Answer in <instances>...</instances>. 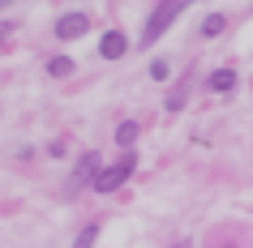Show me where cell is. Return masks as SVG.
<instances>
[{"label":"cell","mask_w":253,"mask_h":248,"mask_svg":"<svg viewBox=\"0 0 253 248\" xmlns=\"http://www.w3.org/2000/svg\"><path fill=\"white\" fill-rule=\"evenodd\" d=\"M180 13H185V4H180V0H163V4H155L150 17H146V26H142V39H137L133 47H155V43L176 26V17H180Z\"/></svg>","instance_id":"1"},{"label":"cell","mask_w":253,"mask_h":248,"mask_svg":"<svg viewBox=\"0 0 253 248\" xmlns=\"http://www.w3.org/2000/svg\"><path fill=\"white\" fill-rule=\"evenodd\" d=\"M99 171H103V158H99V150H86V154L78 158L73 176H69V184H65V197H78L82 188H94Z\"/></svg>","instance_id":"2"},{"label":"cell","mask_w":253,"mask_h":248,"mask_svg":"<svg viewBox=\"0 0 253 248\" xmlns=\"http://www.w3.org/2000/svg\"><path fill=\"white\" fill-rule=\"evenodd\" d=\"M133 167H137V154H120L112 167H103L99 171V180H94V193H116L120 184L133 176Z\"/></svg>","instance_id":"3"},{"label":"cell","mask_w":253,"mask_h":248,"mask_svg":"<svg viewBox=\"0 0 253 248\" xmlns=\"http://www.w3.org/2000/svg\"><path fill=\"white\" fill-rule=\"evenodd\" d=\"M86 30H90V17H86V13H65V17H56V39H60V43L82 39Z\"/></svg>","instance_id":"4"},{"label":"cell","mask_w":253,"mask_h":248,"mask_svg":"<svg viewBox=\"0 0 253 248\" xmlns=\"http://www.w3.org/2000/svg\"><path fill=\"white\" fill-rule=\"evenodd\" d=\"M125 52H129V39H125V30H107L103 39H99V56H103V60H120Z\"/></svg>","instance_id":"5"},{"label":"cell","mask_w":253,"mask_h":248,"mask_svg":"<svg viewBox=\"0 0 253 248\" xmlns=\"http://www.w3.org/2000/svg\"><path fill=\"white\" fill-rule=\"evenodd\" d=\"M206 86H211L214 94H227V90H236V69H214L211 77H206Z\"/></svg>","instance_id":"6"},{"label":"cell","mask_w":253,"mask_h":248,"mask_svg":"<svg viewBox=\"0 0 253 248\" xmlns=\"http://www.w3.org/2000/svg\"><path fill=\"white\" fill-rule=\"evenodd\" d=\"M185 99H189V77H180V81L172 86V94H168V103H163V111H168V116H176V111L185 107Z\"/></svg>","instance_id":"7"},{"label":"cell","mask_w":253,"mask_h":248,"mask_svg":"<svg viewBox=\"0 0 253 248\" xmlns=\"http://www.w3.org/2000/svg\"><path fill=\"white\" fill-rule=\"evenodd\" d=\"M133 142H137V124H133V120H120V124H116V145L129 154V145H133Z\"/></svg>","instance_id":"8"},{"label":"cell","mask_w":253,"mask_h":248,"mask_svg":"<svg viewBox=\"0 0 253 248\" xmlns=\"http://www.w3.org/2000/svg\"><path fill=\"white\" fill-rule=\"evenodd\" d=\"M227 26V17L223 13H211V17H202V39H219Z\"/></svg>","instance_id":"9"},{"label":"cell","mask_w":253,"mask_h":248,"mask_svg":"<svg viewBox=\"0 0 253 248\" xmlns=\"http://www.w3.org/2000/svg\"><path fill=\"white\" fill-rule=\"evenodd\" d=\"M94 240H99V222H86L78 231V240H73V248H94Z\"/></svg>","instance_id":"10"},{"label":"cell","mask_w":253,"mask_h":248,"mask_svg":"<svg viewBox=\"0 0 253 248\" xmlns=\"http://www.w3.org/2000/svg\"><path fill=\"white\" fill-rule=\"evenodd\" d=\"M47 73H52V77H69V73H73V60H69V56H52V60H47Z\"/></svg>","instance_id":"11"},{"label":"cell","mask_w":253,"mask_h":248,"mask_svg":"<svg viewBox=\"0 0 253 248\" xmlns=\"http://www.w3.org/2000/svg\"><path fill=\"white\" fill-rule=\"evenodd\" d=\"M150 77L155 81H168L172 73H168V60H150Z\"/></svg>","instance_id":"12"},{"label":"cell","mask_w":253,"mask_h":248,"mask_svg":"<svg viewBox=\"0 0 253 248\" xmlns=\"http://www.w3.org/2000/svg\"><path fill=\"white\" fill-rule=\"evenodd\" d=\"M65 150H69L65 142H52V145H47V154H52V158H65Z\"/></svg>","instance_id":"13"},{"label":"cell","mask_w":253,"mask_h":248,"mask_svg":"<svg viewBox=\"0 0 253 248\" xmlns=\"http://www.w3.org/2000/svg\"><path fill=\"white\" fill-rule=\"evenodd\" d=\"M13 35V22H0V47H4V39Z\"/></svg>","instance_id":"14"},{"label":"cell","mask_w":253,"mask_h":248,"mask_svg":"<svg viewBox=\"0 0 253 248\" xmlns=\"http://www.w3.org/2000/svg\"><path fill=\"white\" fill-rule=\"evenodd\" d=\"M172 248H189V244H172Z\"/></svg>","instance_id":"15"}]
</instances>
